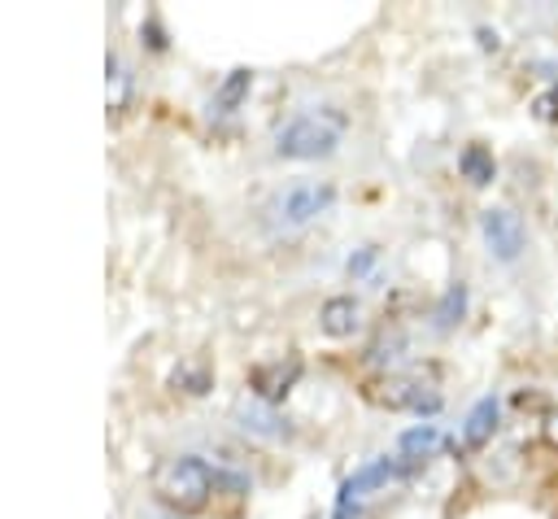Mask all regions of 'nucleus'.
<instances>
[{"instance_id":"nucleus-19","label":"nucleus","mask_w":558,"mask_h":519,"mask_svg":"<svg viewBox=\"0 0 558 519\" xmlns=\"http://www.w3.org/2000/svg\"><path fill=\"white\" fill-rule=\"evenodd\" d=\"M140 35H148V48H153V52H161V48H166V35H161V26H157V22H148Z\"/></svg>"},{"instance_id":"nucleus-7","label":"nucleus","mask_w":558,"mask_h":519,"mask_svg":"<svg viewBox=\"0 0 558 519\" xmlns=\"http://www.w3.org/2000/svg\"><path fill=\"white\" fill-rule=\"evenodd\" d=\"M296 379H301V358H296V353L257 362V366L248 371V388H253V397L266 401V406H279V401L292 393Z\"/></svg>"},{"instance_id":"nucleus-16","label":"nucleus","mask_w":558,"mask_h":519,"mask_svg":"<svg viewBox=\"0 0 558 519\" xmlns=\"http://www.w3.org/2000/svg\"><path fill=\"white\" fill-rule=\"evenodd\" d=\"M174 384H179L183 393L201 397V393H209V384H214V379H209V371H205V366H179V371H174Z\"/></svg>"},{"instance_id":"nucleus-11","label":"nucleus","mask_w":558,"mask_h":519,"mask_svg":"<svg viewBox=\"0 0 558 519\" xmlns=\"http://www.w3.org/2000/svg\"><path fill=\"white\" fill-rule=\"evenodd\" d=\"M248 87H253V70H244V65L227 70L222 83H218L214 96H209V118H235L240 105L248 100Z\"/></svg>"},{"instance_id":"nucleus-3","label":"nucleus","mask_w":558,"mask_h":519,"mask_svg":"<svg viewBox=\"0 0 558 519\" xmlns=\"http://www.w3.org/2000/svg\"><path fill=\"white\" fill-rule=\"evenodd\" d=\"M366 401L384 406V410H410L418 419L440 414L445 393L436 384V366H401V371H384L375 379H366Z\"/></svg>"},{"instance_id":"nucleus-12","label":"nucleus","mask_w":558,"mask_h":519,"mask_svg":"<svg viewBox=\"0 0 558 519\" xmlns=\"http://www.w3.org/2000/svg\"><path fill=\"white\" fill-rule=\"evenodd\" d=\"M318 327H323L327 336H336V340L353 336V331L362 327V305H357V297H349V292L327 297L323 310H318Z\"/></svg>"},{"instance_id":"nucleus-4","label":"nucleus","mask_w":558,"mask_h":519,"mask_svg":"<svg viewBox=\"0 0 558 519\" xmlns=\"http://www.w3.org/2000/svg\"><path fill=\"white\" fill-rule=\"evenodd\" d=\"M331 205H336V188H331L327 179H296V183H288V188H279V192L270 196L266 214H270L275 227L292 231V227L314 222V218L327 214Z\"/></svg>"},{"instance_id":"nucleus-13","label":"nucleus","mask_w":558,"mask_h":519,"mask_svg":"<svg viewBox=\"0 0 558 519\" xmlns=\"http://www.w3.org/2000/svg\"><path fill=\"white\" fill-rule=\"evenodd\" d=\"M458 174H462L471 188H488V183L497 179V157H493V148H488V144H466V148L458 153Z\"/></svg>"},{"instance_id":"nucleus-10","label":"nucleus","mask_w":558,"mask_h":519,"mask_svg":"<svg viewBox=\"0 0 558 519\" xmlns=\"http://www.w3.org/2000/svg\"><path fill=\"white\" fill-rule=\"evenodd\" d=\"M235 423L244 427V432H253V436H262V440H283L292 427H288V419L275 410V406H266V401H240L235 406Z\"/></svg>"},{"instance_id":"nucleus-8","label":"nucleus","mask_w":558,"mask_h":519,"mask_svg":"<svg viewBox=\"0 0 558 519\" xmlns=\"http://www.w3.org/2000/svg\"><path fill=\"white\" fill-rule=\"evenodd\" d=\"M497 427H501V397L488 393V397H480V401L471 406V414H466V423H462V440H453V449H458V454H475V449L493 445Z\"/></svg>"},{"instance_id":"nucleus-14","label":"nucleus","mask_w":558,"mask_h":519,"mask_svg":"<svg viewBox=\"0 0 558 519\" xmlns=\"http://www.w3.org/2000/svg\"><path fill=\"white\" fill-rule=\"evenodd\" d=\"M466 305H471V288H466L462 279H453V283L440 292L436 310H432V327H436V331H453V327L466 318Z\"/></svg>"},{"instance_id":"nucleus-6","label":"nucleus","mask_w":558,"mask_h":519,"mask_svg":"<svg viewBox=\"0 0 558 519\" xmlns=\"http://www.w3.org/2000/svg\"><path fill=\"white\" fill-rule=\"evenodd\" d=\"M480 236H484V244H488V253H493L497 262H519L523 249H527V227H523V218H519L514 209H506V205L480 209Z\"/></svg>"},{"instance_id":"nucleus-17","label":"nucleus","mask_w":558,"mask_h":519,"mask_svg":"<svg viewBox=\"0 0 558 519\" xmlns=\"http://www.w3.org/2000/svg\"><path fill=\"white\" fill-rule=\"evenodd\" d=\"M375 257H379V249H375V244H362L357 253H349V262H344V270H349V275L357 279V275H366V270L375 266Z\"/></svg>"},{"instance_id":"nucleus-15","label":"nucleus","mask_w":558,"mask_h":519,"mask_svg":"<svg viewBox=\"0 0 558 519\" xmlns=\"http://www.w3.org/2000/svg\"><path fill=\"white\" fill-rule=\"evenodd\" d=\"M532 118L536 122H558V83H545V92L532 96Z\"/></svg>"},{"instance_id":"nucleus-1","label":"nucleus","mask_w":558,"mask_h":519,"mask_svg":"<svg viewBox=\"0 0 558 519\" xmlns=\"http://www.w3.org/2000/svg\"><path fill=\"white\" fill-rule=\"evenodd\" d=\"M218 475H222V467L205 462L201 454H174V458L157 462V471H153V493H157L170 510L196 515V510H205L209 497L218 493Z\"/></svg>"},{"instance_id":"nucleus-9","label":"nucleus","mask_w":558,"mask_h":519,"mask_svg":"<svg viewBox=\"0 0 558 519\" xmlns=\"http://www.w3.org/2000/svg\"><path fill=\"white\" fill-rule=\"evenodd\" d=\"M440 445H449V440H445V432H440L436 423H414V427H405V432L397 436V454H401L414 471H423V467L436 458Z\"/></svg>"},{"instance_id":"nucleus-18","label":"nucleus","mask_w":558,"mask_h":519,"mask_svg":"<svg viewBox=\"0 0 558 519\" xmlns=\"http://www.w3.org/2000/svg\"><path fill=\"white\" fill-rule=\"evenodd\" d=\"M475 39H480L484 52H497V48H501V35H497L493 26H475Z\"/></svg>"},{"instance_id":"nucleus-5","label":"nucleus","mask_w":558,"mask_h":519,"mask_svg":"<svg viewBox=\"0 0 558 519\" xmlns=\"http://www.w3.org/2000/svg\"><path fill=\"white\" fill-rule=\"evenodd\" d=\"M410 475H418L401 454H379V458H371V462H362L353 475H344V484H340V493H336V515L331 519H353L357 515V502L366 497V493H375V488H384V484H397V480H410Z\"/></svg>"},{"instance_id":"nucleus-2","label":"nucleus","mask_w":558,"mask_h":519,"mask_svg":"<svg viewBox=\"0 0 558 519\" xmlns=\"http://www.w3.org/2000/svg\"><path fill=\"white\" fill-rule=\"evenodd\" d=\"M344 113L331 109V105H318V109H301L292 113L279 131H275V153L288 157V161H318V157H331L340 148V135H344Z\"/></svg>"}]
</instances>
